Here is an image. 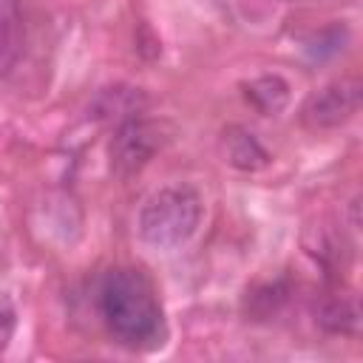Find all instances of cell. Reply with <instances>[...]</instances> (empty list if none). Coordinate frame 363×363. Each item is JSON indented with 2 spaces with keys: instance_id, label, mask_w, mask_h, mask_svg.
Masks as SVG:
<instances>
[{
  "instance_id": "1",
  "label": "cell",
  "mask_w": 363,
  "mask_h": 363,
  "mask_svg": "<svg viewBox=\"0 0 363 363\" xmlns=\"http://www.w3.org/2000/svg\"><path fill=\"white\" fill-rule=\"evenodd\" d=\"M96 309L108 335L125 349H156L164 340V315L150 278L136 267L108 269L96 289Z\"/></svg>"
},
{
  "instance_id": "2",
  "label": "cell",
  "mask_w": 363,
  "mask_h": 363,
  "mask_svg": "<svg viewBox=\"0 0 363 363\" xmlns=\"http://www.w3.org/2000/svg\"><path fill=\"white\" fill-rule=\"evenodd\" d=\"M201 224V196L190 184H164L153 190L136 216V233L147 247L176 250L187 244Z\"/></svg>"
},
{
  "instance_id": "3",
  "label": "cell",
  "mask_w": 363,
  "mask_h": 363,
  "mask_svg": "<svg viewBox=\"0 0 363 363\" xmlns=\"http://www.w3.org/2000/svg\"><path fill=\"white\" fill-rule=\"evenodd\" d=\"M162 145H164V136H162L159 125H153L142 116H133L113 128V136L108 145L111 170L119 179H130L147 167V162L162 150Z\"/></svg>"
},
{
  "instance_id": "4",
  "label": "cell",
  "mask_w": 363,
  "mask_h": 363,
  "mask_svg": "<svg viewBox=\"0 0 363 363\" xmlns=\"http://www.w3.org/2000/svg\"><path fill=\"white\" fill-rule=\"evenodd\" d=\"M357 108H360V82L337 79V82H329L326 88L315 91L303 102L301 119L312 130H329V128L346 125L357 113Z\"/></svg>"
},
{
  "instance_id": "5",
  "label": "cell",
  "mask_w": 363,
  "mask_h": 363,
  "mask_svg": "<svg viewBox=\"0 0 363 363\" xmlns=\"http://www.w3.org/2000/svg\"><path fill=\"white\" fill-rule=\"evenodd\" d=\"M142 111H145V94L130 85H108L88 105V116L113 128L133 116H142Z\"/></svg>"
},
{
  "instance_id": "6",
  "label": "cell",
  "mask_w": 363,
  "mask_h": 363,
  "mask_svg": "<svg viewBox=\"0 0 363 363\" xmlns=\"http://www.w3.org/2000/svg\"><path fill=\"white\" fill-rule=\"evenodd\" d=\"M221 150H224V159L241 170V173H258L269 164V153L267 147L255 139L252 130L241 128V125H230L224 128L221 133Z\"/></svg>"
},
{
  "instance_id": "7",
  "label": "cell",
  "mask_w": 363,
  "mask_h": 363,
  "mask_svg": "<svg viewBox=\"0 0 363 363\" xmlns=\"http://www.w3.org/2000/svg\"><path fill=\"white\" fill-rule=\"evenodd\" d=\"M292 295V286L289 281L281 275V278H269V281H261L255 286L247 289L244 301H241V312L247 315V320H255V323H264L269 318H275L286 301Z\"/></svg>"
},
{
  "instance_id": "8",
  "label": "cell",
  "mask_w": 363,
  "mask_h": 363,
  "mask_svg": "<svg viewBox=\"0 0 363 363\" xmlns=\"http://www.w3.org/2000/svg\"><path fill=\"white\" fill-rule=\"evenodd\" d=\"M26 48V23L17 0H0V77H9Z\"/></svg>"
},
{
  "instance_id": "9",
  "label": "cell",
  "mask_w": 363,
  "mask_h": 363,
  "mask_svg": "<svg viewBox=\"0 0 363 363\" xmlns=\"http://www.w3.org/2000/svg\"><path fill=\"white\" fill-rule=\"evenodd\" d=\"M244 99L261 116H278L289 105V82L281 74H261L241 85Z\"/></svg>"
},
{
  "instance_id": "10",
  "label": "cell",
  "mask_w": 363,
  "mask_h": 363,
  "mask_svg": "<svg viewBox=\"0 0 363 363\" xmlns=\"http://www.w3.org/2000/svg\"><path fill=\"white\" fill-rule=\"evenodd\" d=\"M315 320H318L326 332H332V335H354L360 315H357L354 301H349V298H343V295H332V298H326V301L318 306Z\"/></svg>"
},
{
  "instance_id": "11",
  "label": "cell",
  "mask_w": 363,
  "mask_h": 363,
  "mask_svg": "<svg viewBox=\"0 0 363 363\" xmlns=\"http://www.w3.org/2000/svg\"><path fill=\"white\" fill-rule=\"evenodd\" d=\"M343 43H346V28L343 26H329V28H323V31H318L315 37H309L306 40V54H309V60H329V57H335L340 48H343Z\"/></svg>"
},
{
  "instance_id": "12",
  "label": "cell",
  "mask_w": 363,
  "mask_h": 363,
  "mask_svg": "<svg viewBox=\"0 0 363 363\" xmlns=\"http://www.w3.org/2000/svg\"><path fill=\"white\" fill-rule=\"evenodd\" d=\"M14 326H17V312L11 306V301H0V354L6 352L11 335H14Z\"/></svg>"
}]
</instances>
